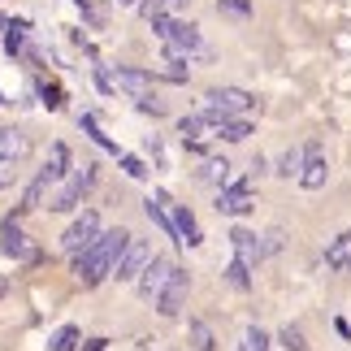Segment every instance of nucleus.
Segmentation results:
<instances>
[{"label": "nucleus", "mask_w": 351, "mask_h": 351, "mask_svg": "<svg viewBox=\"0 0 351 351\" xmlns=\"http://www.w3.org/2000/svg\"><path fill=\"white\" fill-rule=\"evenodd\" d=\"M126 243H130L126 230H100V239L91 243L87 252L74 256V278L83 282V287H100L104 278H113V265H117V256L126 252Z\"/></svg>", "instance_id": "nucleus-1"}, {"label": "nucleus", "mask_w": 351, "mask_h": 351, "mask_svg": "<svg viewBox=\"0 0 351 351\" xmlns=\"http://www.w3.org/2000/svg\"><path fill=\"white\" fill-rule=\"evenodd\" d=\"M252 104H256V96L243 91V87H213V91H204V100H199V113H208L213 126H217L221 117H243Z\"/></svg>", "instance_id": "nucleus-2"}, {"label": "nucleus", "mask_w": 351, "mask_h": 351, "mask_svg": "<svg viewBox=\"0 0 351 351\" xmlns=\"http://www.w3.org/2000/svg\"><path fill=\"white\" fill-rule=\"evenodd\" d=\"M96 186V165H83V169H70L61 182V191L52 195V208L57 213H74L78 204H83V195Z\"/></svg>", "instance_id": "nucleus-3"}, {"label": "nucleus", "mask_w": 351, "mask_h": 351, "mask_svg": "<svg viewBox=\"0 0 351 351\" xmlns=\"http://www.w3.org/2000/svg\"><path fill=\"white\" fill-rule=\"evenodd\" d=\"M173 274H178V265L169 261V256H152V261H147V269L139 274V282H134V287H139V295L147 304H156L160 295H165V287L173 282Z\"/></svg>", "instance_id": "nucleus-4"}, {"label": "nucleus", "mask_w": 351, "mask_h": 351, "mask_svg": "<svg viewBox=\"0 0 351 351\" xmlns=\"http://www.w3.org/2000/svg\"><path fill=\"white\" fill-rule=\"evenodd\" d=\"M96 239H100V213H83V217L61 234V252L65 256H78V252H87Z\"/></svg>", "instance_id": "nucleus-5"}, {"label": "nucleus", "mask_w": 351, "mask_h": 351, "mask_svg": "<svg viewBox=\"0 0 351 351\" xmlns=\"http://www.w3.org/2000/svg\"><path fill=\"white\" fill-rule=\"evenodd\" d=\"M147 261H152V247H147V243H139V239H130L126 252H121L117 265H113V278H117V282H139V274L147 269Z\"/></svg>", "instance_id": "nucleus-6"}, {"label": "nucleus", "mask_w": 351, "mask_h": 351, "mask_svg": "<svg viewBox=\"0 0 351 351\" xmlns=\"http://www.w3.org/2000/svg\"><path fill=\"white\" fill-rule=\"evenodd\" d=\"M256 204V195H252V182H226L221 191H217V213L221 217H247Z\"/></svg>", "instance_id": "nucleus-7"}, {"label": "nucleus", "mask_w": 351, "mask_h": 351, "mask_svg": "<svg viewBox=\"0 0 351 351\" xmlns=\"http://www.w3.org/2000/svg\"><path fill=\"white\" fill-rule=\"evenodd\" d=\"M0 252H5V256H13V261H39L35 243L22 234L18 217H5V226H0Z\"/></svg>", "instance_id": "nucleus-8"}, {"label": "nucleus", "mask_w": 351, "mask_h": 351, "mask_svg": "<svg viewBox=\"0 0 351 351\" xmlns=\"http://www.w3.org/2000/svg\"><path fill=\"white\" fill-rule=\"evenodd\" d=\"M230 247H234V261H243L247 269H256V265H261L265 256H269V247H265V234H252V230H243V226H239V230L230 234Z\"/></svg>", "instance_id": "nucleus-9"}, {"label": "nucleus", "mask_w": 351, "mask_h": 351, "mask_svg": "<svg viewBox=\"0 0 351 351\" xmlns=\"http://www.w3.org/2000/svg\"><path fill=\"white\" fill-rule=\"evenodd\" d=\"M308 152V160H304V173H300V186L304 191H321V186H326V156H321V143H308L304 147Z\"/></svg>", "instance_id": "nucleus-10"}, {"label": "nucleus", "mask_w": 351, "mask_h": 351, "mask_svg": "<svg viewBox=\"0 0 351 351\" xmlns=\"http://www.w3.org/2000/svg\"><path fill=\"white\" fill-rule=\"evenodd\" d=\"M186 287H191V282H186V274L178 269V274H173V282L165 287V295L156 300V313H160V317H178V313H182V300H186Z\"/></svg>", "instance_id": "nucleus-11"}, {"label": "nucleus", "mask_w": 351, "mask_h": 351, "mask_svg": "<svg viewBox=\"0 0 351 351\" xmlns=\"http://www.w3.org/2000/svg\"><path fill=\"white\" fill-rule=\"evenodd\" d=\"M169 213H173V226H178V243H186V247H199V243H204V234H199V226H195V213L186 208V204H173V199H169Z\"/></svg>", "instance_id": "nucleus-12"}, {"label": "nucleus", "mask_w": 351, "mask_h": 351, "mask_svg": "<svg viewBox=\"0 0 351 351\" xmlns=\"http://www.w3.org/2000/svg\"><path fill=\"white\" fill-rule=\"evenodd\" d=\"M113 83H117L121 91H130V96H147L156 78L147 74V70H130V65H117V70H113Z\"/></svg>", "instance_id": "nucleus-13"}, {"label": "nucleus", "mask_w": 351, "mask_h": 351, "mask_svg": "<svg viewBox=\"0 0 351 351\" xmlns=\"http://www.w3.org/2000/svg\"><path fill=\"white\" fill-rule=\"evenodd\" d=\"M39 173H44L52 186L65 182V173H70V147H65V143H52L48 147V160H44V169H39Z\"/></svg>", "instance_id": "nucleus-14"}, {"label": "nucleus", "mask_w": 351, "mask_h": 351, "mask_svg": "<svg viewBox=\"0 0 351 351\" xmlns=\"http://www.w3.org/2000/svg\"><path fill=\"white\" fill-rule=\"evenodd\" d=\"M26 152H31V139H26L22 130H13V126H0V156L5 160H26Z\"/></svg>", "instance_id": "nucleus-15"}, {"label": "nucleus", "mask_w": 351, "mask_h": 351, "mask_svg": "<svg viewBox=\"0 0 351 351\" xmlns=\"http://www.w3.org/2000/svg\"><path fill=\"white\" fill-rule=\"evenodd\" d=\"M321 261H326V269H347V274H351V230L334 239Z\"/></svg>", "instance_id": "nucleus-16"}, {"label": "nucleus", "mask_w": 351, "mask_h": 351, "mask_svg": "<svg viewBox=\"0 0 351 351\" xmlns=\"http://www.w3.org/2000/svg\"><path fill=\"white\" fill-rule=\"evenodd\" d=\"M213 134H217V139H226V143H243L252 134V121L247 117H221L217 126H213Z\"/></svg>", "instance_id": "nucleus-17"}, {"label": "nucleus", "mask_w": 351, "mask_h": 351, "mask_svg": "<svg viewBox=\"0 0 351 351\" xmlns=\"http://www.w3.org/2000/svg\"><path fill=\"white\" fill-rule=\"evenodd\" d=\"M195 178H199V182H213V186L221 191V186H226V178H230V160H226V156H208L204 165H199V173H195Z\"/></svg>", "instance_id": "nucleus-18"}, {"label": "nucleus", "mask_w": 351, "mask_h": 351, "mask_svg": "<svg viewBox=\"0 0 351 351\" xmlns=\"http://www.w3.org/2000/svg\"><path fill=\"white\" fill-rule=\"evenodd\" d=\"M182 9H186V0H139V13L147 22L152 18H178Z\"/></svg>", "instance_id": "nucleus-19"}, {"label": "nucleus", "mask_w": 351, "mask_h": 351, "mask_svg": "<svg viewBox=\"0 0 351 351\" xmlns=\"http://www.w3.org/2000/svg\"><path fill=\"white\" fill-rule=\"evenodd\" d=\"M204 130H213V117H208V113H191V117L178 121L182 143H199V139H204Z\"/></svg>", "instance_id": "nucleus-20"}, {"label": "nucleus", "mask_w": 351, "mask_h": 351, "mask_svg": "<svg viewBox=\"0 0 351 351\" xmlns=\"http://www.w3.org/2000/svg\"><path fill=\"white\" fill-rule=\"evenodd\" d=\"M304 160H308V152H304V147H291V152H282V160H278V173H282V178H295V182H300V173H304Z\"/></svg>", "instance_id": "nucleus-21"}, {"label": "nucleus", "mask_w": 351, "mask_h": 351, "mask_svg": "<svg viewBox=\"0 0 351 351\" xmlns=\"http://www.w3.org/2000/svg\"><path fill=\"white\" fill-rule=\"evenodd\" d=\"M48 351H78V326H61L48 339Z\"/></svg>", "instance_id": "nucleus-22"}, {"label": "nucleus", "mask_w": 351, "mask_h": 351, "mask_svg": "<svg viewBox=\"0 0 351 351\" xmlns=\"http://www.w3.org/2000/svg\"><path fill=\"white\" fill-rule=\"evenodd\" d=\"M78 121H83V130H87V134H91V139H96V143L104 147V152H113V156H121V152H117V143H113V139H109V134H104V130H100V121H96V117H91V113H83V117H78Z\"/></svg>", "instance_id": "nucleus-23"}, {"label": "nucleus", "mask_w": 351, "mask_h": 351, "mask_svg": "<svg viewBox=\"0 0 351 351\" xmlns=\"http://www.w3.org/2000/svg\"><path fill=\"white\" fill-rule=\"evenodd\" d=\"M252 274H256V269H247L243 261H230V265H226V282H230V287H239V291L252 287Z\"/></svg>", "instance_id": "nucleus-24"}, {"label": "nucleus", "mask_w": 351, "mask_h": 351, "mask_svg": "<svg viewBox=\"0 0 351 351\" xmlns=\"http://www.w3.org/2000/svg\"><path fill=\"white\" fill-rule=\"evenodd\" d=\"M278 343L287 347V351H308V343H304V330H300V326H287V330L278 334Z\"/></svg>", "instance_id": "nucleus-25"}, {"label": "nucleus", "mask_w": 351, "mask_h": 351, "mask_svg": "<svg viewBox=\"0 0 351 351\" xmlns=\"http://www.w3.org/2000/svg\"><path fill=\"white\" fill-rule=\"evenodd\" d=\"M191 347L195 351H213V330L204 321H191Z\"/></svg>", "instance_id": "nucleus-26"}, {"label": "nucleus", "mask_w": 351, "mask_h": 351, "mask_svg": "<svg viewBox=\"0 0 351 351\" xmlns=\"http://www.w3.org/2000/svg\"><path fill=\"white\" fill-rule=\"evenodd\" d=\"M217 9L226 18H252V0H217Z\"/></svg>", "instance_id": "nucleus-27"}, {"label": "nucleus", "mask_w": 351, "mask_h": 351, "mask_svg": "<svg viewBox=\"0 0 351 351\" xmlns=\"http://www.w3.org/2000/svg\"><path fill=\"white\" fill-rule=\"evenodd\" d=\"M22 35H26V22H9V35H5V48H9V57L13 52H22Z\"/></svg>", "instance_id": "nucleus-28"}, {"label": "nucleus", "mask_w": 351, "mask_h": 351, "mask_svg": "<svg viewBox=\"0 0 351 351\" xmlns=\"http://www.w3.org/2000/svg\"><path fill=\"white\" fill-rule=\"evenodd\" d=\"M39 96H44V104H48L52 113H57L61 104H65V100H61V87H57V83H39Z\"/></svg>", "instance_id": "nucleus-29"}, {"label": "nucleus", "mask_w": 351, "mask_h": 351, "mask_svg": "<svg viewBox=\"0 0 351 351\" xmlns=\"http://www.w3.org/2000/svg\"><path fill=\"white\" fill-rule=\"evenodd\" d=\"M117 160H121V169H126V173H130V178H147V165H143V160H139V156H126V152H121Z\"/></svg>", "instance_id": "nucleus-30"}, {"label": "nucleus", "mask_w": 351, "mask_h": 351, "mask_svg": "<svg viewBox=\"0 0 351 351\" xmlns=\"http://www.w3.org/2000/svg\"><path fill=\"white\" fill-rule=\"evenodd\" d=\"M134 104H139V113H152V117H160L165 113V104H160L152 91H147V96H134Z\"/></svg>", "instance_id": "nucleus-31"}, {"label": "nucleus", "mask_w": 351, "mask_h": 351, "mask_svg": "<svg viewBox=\"0 0 351 351\" xmlns=\"http://www.w3.org/2000/svg\"><path fill=\"white\" fill-rule=\"evenodd\" d=\"M13 165H18V160L0 156V186H13V178H18V169H13Z\"/></svg>", "instance_id": "nucleus-32"}, {"label": "nucleus", "mask_w": 351, "mask_h": 351, "mask_svg": "<svg viewBox=\"0 0 351 351\" xmlns=\"http://www.w3.org/2000/svg\"><path fill=\"white\" fill-rule=\"evenodd\" d=\"M265 247L278 252V247H282V230H269V234H265Z\"/></svg>", "instance_id": "nucleus-33"}, {"label": "nucleus", "mask_w": 351, "mask_h": 351, "mask_svg": "<svg viewBox=\"0 0 351 351\" xmlns=\"http://www.w3.org/2000/svg\"><path fill=\"white\" fill-rule=\"evenodd\" d=\"M109 347V339H87V347H78V351H104Z\"/></svg>", "instance_id": "nucleus-34"}, {"label": "nucleus", "mask_w": 351, "mask_h": 351, "mask_svg": "<svg viewBox=\"0 0 351 351\" xmlns=\"http://www.w3.org/2000/svg\"><path fill=\"white\" fill-rule=\"evenodd\" d=\"M5 291H9V282H5V278H0V300H5Z\"/></svg>", "instance_id": "nucleus-35"}, {"label": "nucleus", "mask_w": 351, "mask_h": 351, "mask_svg": "<svg viewBox=\"0 0 351 351\" xmlns=\"http://www.w3.org/2000/svg\"><path fill=\"white\" fill-rule=\"evenodd\" d=\"M117 5H130V0H117Z\"/></svg>", "instance_id": "nucleus-36"}, {"label": "nucleus", "mask_w": 351, "mask_h": 351, "mask_svg": "<svg viewBox=\"0 0 351 351\" xmlns=\"http://www.w3.org/2000/svg\"><path fill=\"white\" fill-rule=\"evenodd\" d=\"M0 104H9V100H5V96H0Z\"/></svg>", "instance_id": "nucleus-37"}]
</instances>
